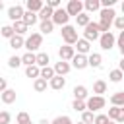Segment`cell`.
I'll return each mask as SVG.
<instances>
[{
	"label": "cell",
	"mask_w": 124,
	"mask_h": 124,
	"mask_svg": "<svg viewBox=\"0 0 124 124\" xmlns=\"http://www.w3.org/2000/svg\"><path fill=\"white\" fill-rule=\"evenodd\" d=\"M99 16H101V21L97 23L99 33H108V31H110V25H112V19L116 17V12H114L112 8H107V10H103V8H101Z\"/></svg>",
	"instance_id": "6da1fadb"
},
{
	"label": "cell",
	"mask_w": 124,
	"mask_h": 124,
	"mask_svg": "<svg viewBox=\"0 0 124 124\" xmlns=\"http://www.w3.org/2000/svg\"><path fill=\"white\" fill-rule=\"evenodd\" d=\"M105 97H97V95H93V97H87V101H85V110H89V112H97V110H101V108H105Z\"/></svg>",
	"instance_id": "7a4b0ae2"
},
{
	"label": "cell",
	"mask_w": 124,
	"mask_h": 124,
	"mask_svg": "<svg viewBox=\"0 0 124 124\" xmlns=\"http://www.w3.org/2000/svg\"><path fill=\"white\" fill-rule=\"evenodd\" d=\"M83 29H85V31H83V39H85L87 43H91V41H99L101 33H99V27H97L95 21H89Z\"/></svg>",
	"instance_id": "3957f363"
},
{
	"label": "cell",
	"mask_w": 124,
	"mask_h": 124,
	"mask_svg": "<svg viewBox=\"0 0 124 124\" xmlns=\"http://www.w3.org/2000/svg\"><path fill=\"white\" fill-rule=\"evenodd\" d=\"M62 39H64V43L66 45H76V41H78V31H76V27L74 25H64L62 27Z\"/></svg>",
	"instance_id": "277c9868"
},
{
	"label": "cell",
	"mask_w": 124,
	"mask_h": 124,
	"mask_svg": "<svg viewBox=\"0 0 124 124\" xmlns=\"http://www.w3.org/2000/svg\"><path fill=\"white\" fill-rule=\"evenodd\" d=\"M41 43H43V35H41V33H31V35L25 39L23 46L27 48V52H33V50H37V48L41 46Z\"/></svg>",
	"instance_id": "5b68a950"
},
{
	"label": "cell",
	"mask_w": 124,
	"mask_h": 124,
	"mask_svg": "<svg viewBox=\"0 0 124 124\" xmlns=\"http://www.w3.org/2000/svg\"><path fill=\"white\" fill-rule=\"evenodd\" d=\"M68 19H70V16L66 14V10L64 8H58V10H54L52 12V17H50V21H52V25H68Z\"/></svg>",
	"instance_id": "8992f818"
},
{
	"label": "cell",
	"mask_w": 124,
	"mask_h": 124,
	"mask_svg": "<svg viewBox=\"0 0 124 124\" xmlns=\"http://www.w3.org/2000/svg\"><path fill=\"white\" fill-rule=\"evenodd\" d=\"M107 118L112 120V122H116V124H122L124 122V107H110Z\"/></svg>",
	"instance_id": "52a82bcc"
},
{
	"label": "cell",
	"mask_w": 124,
	"mask_h": 124,
	"mask_svg": "<svg viewBox=\"0 0 124 124\" xmlns=\"http://www.w3.org/2000/svg\"><path fill=\"white\" fill-rule=\"evenodd\" d=\"M114 41H116V37L108 31V33H101V37H99V45H101V48L103 50H110L112 46H114Z\"/></svg>",
	"instance_id": "ba28073f"
},
{
	"label": "cell",
	"mask_w": 124,
	"mask_h": 124,
	"mask_svg": "<svg viewBox=\"0 0 124 124\" xmlns=\"http://www.w3.org/2000/svg\"><path fill=\"white\" fill-rule=\"evenodd\" d=\"M64 10H66L68 16H79V14L83 12V2H79V0H70Z\"/></svg>",
	"instance_id": "9c48e42d"
},
{
	"label": "cell",
	"mask_w": 124,
	"mask_h": 124,
	"mask_svg": "<svg viewBox=\"0 0 124 124\" xmlns=\"http://www.w3.org/2000/svg\"><path fill=\"white\" fill-rule=\"evenodd\" d=\"M23 6H19V4H16V6H10L8 8V17L12 19V21H21V17H23Z\"/></svg>",
	"instance_id": "30bf717a"
},
{
	"label": "cell",
	"mask_w": 124,
	"mask_h": 124,
	"mask_svg": "<svg viewBox=\"0 0 124 124\" xmlns=\"http://www.w3.org/2000/svg\"><path fill=\"white\" fill-rule=\"evenodd\" d=\"M52 70H54V76H66L70 70H72V66H70V62H64V60H60V62H56L54 66H52Z\"/></svg>",
	"instance_id": "8fae6325"
},
{
	"label": "cell",
	"mask_w": 124,
	"mask_h": 124,
	"mask_svg": "<svg viewBox=\"0 0 124 124\" xmlns=\"http://www.w3.org/2000/svg\"><path fill=\"white\" fill-rule=\"evenodd\" d=\"M74 54H76V50H74V46H70V45H64V46L58 48V56H60V60H64V62L72 60Z\"/></svg>",
	"instance_id": "7c38bea8"
},
{
	"label": "cell",
	"mask_w": 124,
	"mask_h": 124,
	"mask_svg": "<svg viewBox=\"0 0 124 124\" xmlns=\"http://www.w3.org/2000/svg\"><path fill=\"white\" fill-rule=\"evenodd\" d=\"M70 66H74L76 70H83V68H87V56H83V54H74Z\"/></svg>",
	"instance_id": "4fadbf2b"
},
{
	"label": "cell",
	"mask_w": 124,
	"mask_h": 124,
	"mask_svg": "<svg viewBox=\"0 0 124 124\" xmlns=\"http://www.w3.org/2000/svg\"><path fill=\"white\" fill-rule=\"evenodd\" d=\"M78 48V54H83V56H87V52L91 50V43H87L85 39H78L76 41V46H74V50Z\"/></svg>",
	"instance_id": "5bb4252c"
},
{
	"label": "cell",
	"mask_w": 124,
	"mask_h": 124,
	"mask_svg": "<svg viewBox=\"0 0 124 124\" xmlns=\"http://www.w3.org/2000/svg\"><path fill=\"white\" fill-rule=\"evenodd\" d=\"M16 97H17V93H16V89H6V91H2L0 93V99H2V103L4 105H12L14 101H16Z\"/></svg>",
	"instance_id": "9a60e30c"
},
{
	"label": "cell",
	"mask_w": 124,
	"mask_h": 124,
	"mask_svg": "<svg viewBox=\"0 0 124 124\" xmlns=\"http://www.w3.org/2000/svg\"><path fill=\"white\" fill-rule=\"evenodd\" d=\"M101 62H103V56L99 52H91L87 56V66H91V68H101Z\"/></svg>",
	"instance_id": "2e32d148"
},
{
	"label": "cell",
	"mask_w": 124,
	"mask_h": 124,
	"mask_svg": "<svg viewBox=\"0 0 124 124\" xmlns=\"http://www.w3.org/2000/svg\"><path fill=\"white\" fill-rule=\"evenodd\" d=\"M43 6H45L43 0H27V2H25L27 12H33V14H39V10H41Z\"/></svg>",
	"instance_id": "e0dca14e"
},
{
	"label": "cell",
	"mask_w": 124,
	"mask_h": 124,
	"mask_svg": "<svg viewBox=\"0 0 124 124\" xmlns=\"http://www.w3.org/2000/svg\"><path fill=\"white\" fill-rule=\"evenodd\" d=\"M21 21H23V25L29 29L31 25H35V23H37V14H33V12H23Z\"/></svg>",
	"instance_id": "ac0fdd59"
},
{
	"label": "cell",
	"mask_w": 124,
	"mask_h": 124,
	"mask_svg": "<svg viewBox=\"0 0 124 124\" xmlns=\"http://www.w3.org/2000/svg\"><path fill=\"white\" fill-rule=\"evenodd\" d=\"M48 62H50V58H48L46 52L35 54V66H37V68H45V66H48Z\"/></svg>",
	"instance_id": "d6986e66"
},
{
	"label": "cell",
	"mask_w": 124,
	"mask_h": 124,
	"mask_svg": "<svg viewBox=\"0 0 124 124\" xmlns=\"http://www.w3.org/2000/svg\"><path fill=\"white\" fill-rule=\"evenodd\" d=\"M74 99L76 101H85L87 99V87L85 85H76L74 87Z\"/></svg>",
	"instance_id": "ffe728a7"
},
{
	"label": "cell",
	"mask_w": 124,
	"mask_h": 124,
	"mask_svg": "<svg viewBox=\"0 0 124 124\" xmlns=\"http://www.w3.org/2000/svg\"><path fill=\"white\" fill-rule=\"evenodd\" d=\"M105 91H107V81H105V79H97V81L93 83V93H95L97 97H103Z\"/></svg>",
	"instance_id": "44dd1931"
},
{
	"label": "cell",
	"mask_w": 124,
	"mask_h": 124,
	"mask_svg": "<svg viewBox=\"0 0 124 124\" xmlns=\"http://www.w3.org/2000/svg\"><path fill=\"white\" fill-rule=\"evenodd\" d=\"M48 85H50L52 89L60 91V89H64V85H66V79H64V78H60V76H54V78L48 81Z\"/></svg>",
	"instance_id": "7402d4cb"
},
{
	"label": "cell",
	"mask_w": 124,
	"mask_h": 124,
	"mask_svg": "<svg viewBox=\"0 0 124 124\" xmlns=\"http://www.w3.org/2000/svg\"><path fill=\"white\" fill-rule=\"evenodd\" d=\"M52 12H54V10H50L48 6H43V8L39 10V14H37V19L46 21V19H50V17H52Z\"/></svg>",
	"instance_id": "603a6c76"
},
{
	"label": "cell",
	"mask_w": 124,
	"mask_h": 124,
	"mask_svg": "<svg viewBox=\"0 0 124 124\" xmlns=\"http://www.w3.org/2000/svg\"><path fill=\"white\" fill-rule=\"evenodd\" d=\"M39 78H41V79H45V81H50V79L54 78V70H52L50 66H45V68H41Z\"/></svg>",
	"instance_id": "cb8c5ba5"
},
{
	"label": "cell",
	"mask_w": 124,
	"mask_h": 124,
	"mask_svg": "<svg viewBox=\"0 0 124 124\" xmlns=\"http://www.w3.org/2000/svg\"><path fill=\"white\" fill-rule=\"evenodd\" d=\"M12 29H14V35H19V37H23L27 33V27L23 25V21H14L12 23Z\"/></svg>",
	"instance_id": "d4e9b609"
},
{
	"label": "cell",
	"mask_w": 124,
	"mask_h": 124,
	"mask_svg": "<svg viewBox=\"0 0 124 124\" xmlns=\"http://www.w3.org/2000/svg\"><path fill=\"white\" fill-rule=\"evenodd\" d=\"M110 103H112V107H124V91H116L110 97Z\"/></svg>",
	"instance_id": "484cf974"
},
{
	"label": "cell",
	"mask_w": 124,
	"mask_h": 124,
	"mask_svg": "<svg viewBox=\"0 0 124 124\" xmlns=\"http://www.w3.org/2000/svg\"><path fill=\"white\" fill-rule=\"evenodd\" d=\"M83 8H85L87 12H97V10H101L99 0H85V2H83Z\"/></svg>",
	"instance_id": "4316f807"
},
{
	"label": "cell",
	"mask_w": 124,
	"mask_h": 124,
	"mask_svg": "<svg viewBox=\"0 0 124 124\" xmlns=\"http://www.w3.org/2000/svg\"><path fill=\"white\" fill-rule=\"evenodd\" d=\"M23 43H25V39H23V37H19V35H14V37L10 39V46H12V48H16V50H17V48H21V46H23Z\"/></svg>",
	"instance_id": "83f0119b"
},
{
	"label": "cell",
	"mask_w": 124,
	"mask_h": 124,
	"mask_svg": "<svg viewBox=\"0 0 124 124\" xmlns=\"http://www.w3.org/2000/svg\"><path fill=\"white\" fill-rule=\"evenodd\" d=\"M21 58V64H25V66H35V52H25L23 56H19Z\"/></svg>",
	"instance_id": "f1b7e54d"
},
{
	"label": "cell",
	"mask_w": 124,
	"mask_h": 124,
	"mask_svg": "<svg viewBox=\"0 0 124 124\" xmlns=\"http://www.w3.org/2000/svg\"><path fill=\"white\" fill-rule=\"evenodd\" d=\"M122 78H124V74H122V70H110V74H108V79L112 81V83H118V81H122Z\"/></svg>",
	"instance_id": "f546056e"
},
{
	"label": "cell",
	"mask_w": 124,
	"mask_h": 124,
	"mask_svg": "<svg viewBox=\"0 0 124 124\" xmlns=\"http://www.w3.org/2000/svg\"><path fill=\"white\" fill-rule=\"evenodd\" d=\"M89 21H91V19H89V14H85V12H81L79 16H76V23H78L79 27H85Z\"/></svg>",
	"instance_id": "4dcf8cb0"
},
{
	"label": "cell",
	"mask_w": 124,
	"mask_h": 124,
	"mask_svg": "<svg viewBox=\"0 0 124 124\" xmlns=\"http://www.w3.org/2000/svg\"><path fill=\"white\" fill-rule=\"evenodd\" d=\"M33 89H35L37 93H43V91L46 89V81H45V79H41V78H37V79L33 81Z\"/></svg>",
	"instance_id": "1f68e13d"
},
{
	"label": "cell",
	"mask_w": 124,
	"mask_h": 124,
	"mask_svg": "<svg viewBox=\"0 0 124 124\" xmlns=\"http://www.w3.org/2000/svg\"><path fill=\"white\" fill-rule=\"evenodd\" d=\"M52 29H54V25H52V21H50V19L41 21V35H43V33H45V35H48Z\"/></svg>",
	"instance_id": "d6a6232c"
},
{
	"label": "cell",
	"mask_w": 124,
	"mask_h": 124,
	"mask_svg": "<svg viewBox=\"0 0 124 124\" xmlns=\"http://www.w3.org/2000/svg\"><path fill=\"white\" fill-rule=\"evenodd\" d=\"M39 72H41V68H37V66H27L25 68V76L27 78H39Z\"/></svg>",
	"instance_id": "836d02e7"
},
{
	"label": "cell",
	"mask_w": 124,
	"mask_h": 124,
	"mask_svg": "<svg viewBox=\"0 0 124 124\" xmlns=\"http://www.w3.org/2000/svg\"><path fill=\"white\" fill-rule=\"evenodd\" d=\"M0 37L12 39V37H14V29H12V25H4V27L0 29Z\"/></svg>",
	"instance_id": "e575fe53"
},
{
	"label": "cell",
	"mask_w": 124,
	"mask_h": 124,
	"mask_svg": "<svg viewBox=\"0 0 124 124\" xmlns=\"http://www.w3.org/2000/svg\"><path fill=\"white\" fill-rule=\"evenodd\" d=\"M16 120H17V124H25V122H29V120H31V116H29L25 110H21V112H17Z\"/></svg>",
	"instance_id": "d590c367"
},
{
	"label": "cell",
	"mask_w": 124,
	"mask_h": 124,
	"mask_svg": "<svg viewBox=\"0 0 124 124\" xmlns=\"http://www.w3.org/2000/svg\"><path fill=\"white\" fill-rule=\"evenodd\" d=\"M93 118H95L93 112H89V110H83L81 112V122L83 124H93Z\"/></svg>",
	"instance_id": "8d00e7d4"
},
{
	"label": "cell",
	"mask_w": 124,
	"mask_h": 124,
	"mask_svg": "<svg viewBox=\"0 0 124 124\" xmlns=\"http://www.w3.org/2000/svg\"><path fill=\"white\" fill-rule=\"evenodd\" d=\"M8 66L10 68H19L21 66V58L19 56H10L8 58Z\"/></svg>",
	"instance_id": "74e56055"
},
{
	"label": "cell",
	"mask_w": 124,
	"mask_h": 124,
	"mask_svg": "<svg viewBox=\"0 0 124 124\" xmlns=\"http://www.w3.org/2000/svg\"><path fill=\"white\" fill-rule=\"evenodd\" d=\"M72 108H74L76 112H83V110H85V101H76V99H74Z\"/></svg>",
	"instance_id": "f35d334b"
},
{
	"label": "cell",
	"mask_w": 124,
	"mask_h": 124,
	"mask_svg": "<svg viewBox=\"0 0 124 124\" xmlns=\"http://www.w3.org/2000/svg\"><path fill=\"white\" fill-rule=\"evenodd\" d=\"M114 45H118V48H120V52L124 54V31H120V33H118V37H116V41H114Z\"/></svg>",
	"instance_id": "ab89813d"
},
{
	"label": "cell",
	"mask_w": 124,
	"mask_h": 124,
	"mask_svg": "<svg viewBox=\"0 0 124 124\" xmlns=\"http://www.w3.org/2000/svg\"><path fill=\"white\" fill-rule=\"evenodd\" d=\"M12 120V114L8 110H0V124H10Z\"/></svg>",
	"instance_id": "60d3db41"
},
{
	"label": "cell",
	"mask_w": 124,
	"mask_h": 124,
	"mask_svg": "<svg viewBox=\"0 0 124 124\" xmlns=\"http://www.w3.org/2000/svg\"><path fill=\"white\" fill-rule=\"evenodd\" d=\"M112 23H114V27H116V29L124 31V17H122V16H116V17L112 19Z\"/></svg>",
	"instance_id": "b9f144b4"
},
{
	"label": "cell",
	"mask_w": 124,
	"mask_h": 124,
	"mask_svg": "<svg viewBox=\"0 0 124 124\" xmlns=\"http://www.w3.org/2000/svg\"><path fill=\"white\" fill-rule=\"evenodd\" d=\"M93 124H108V118H107V114H97V116L93 118Z\"/></svg>",
	"instance_id": "7bdbcfd3"
},
{
	"label": "cell",
	"mask_w": 124,
	"mask_h": 124,
	"mask_svg": "<svg viewBox=\"0 0 124 124\" xmlns=\"http://www.w3.org/2000/svg\"><path fill=\"white\" fill-rule=\"evenodd\" d=\"M6 89H8V81H6V78H0V93Z\"/></svg>",
	"instance_id": "ee69618b"
},
{
	"label": "cell",
	"mask_w": 124,
	"mask_h": 124,
	"mask_svg": "<svg viewBox=\"0 0 124 124\" xmlns=\"http://www.w3.org/2000/svg\"><path fill=\"white\" fill-rule=\"evenodd\" d=\"M48 124H64V116H56L52 122H48Z\"/></svg>",
	"instance_id": "f6af8a7d"
},
{
	"label": "cell",
	"mask_w": 124,
	"mask_h": 124,
	"mask_svg": "<svg viewBox=\"0 0 124 124\" xmlns=\"http://www.w3.org/2000/svg\"><path fill=\"white\" fill-rule=\"evenodd\" d=\"M64 124H74V122L70 120V116H64Z\"/></svg>",
	"instance_id": "bcb514c9"
},
{
	"label": "cell",
	"mask_w": 124,
	"mask_h": 124,
	"mask_svg": "<svg viewBox=\"0 0 124 124\" xmlns=\"http://www.w3.org/2000/svg\"><path fill=\"white\" fill-rule=\"evenodd\" d=\"M39 124H48V120H46V118H43V120H41Z\"/></svg>",
	"instance_id": "7dc6e473"
},
{
	"label": "cell",
	"mask_w": 124,
	"mask_h": 124,
	"mask_svg": "<svg viewBox=\"0 0 124 124\" xmlns=\"http://www.w3.org/2000/svg\"><path fill=\"white\" fill-rule=\"evenodd\" d=\"M2 10H4V4H2V2H0V12H2Z\"/></svg>",
	"instance_id": "c3c4849f"
},
{
	"label": "cell",
	"mask_w": 124,
	"mask_h": 124,
	"mask_svg": "<svg viewBox=\"0 0 124 124\" xmlns=\"http://www.w3.org/2000/svg\"><path fill=\"white\" fill-rule=\"evenodd\" d=\"M108 124H116V122H112V120H108Z\"/></svg>",
	"instance_id": "681fc988"
},
{
	"label": "cell",
	"mask_w": 124,
	"mask_h": 124,
	"mask_svg": "<svg viewBox=\"0 0 124 124\" xmlns=\"http://www.w3.org/2000/svg\"><path fill=\"white\" fill-rule=\"evenodd\" d=\"M25 124H33V122H31V120H29V122H25Z\"/></svg>",
	"instance_id": "f907efd6"
},
{
	"label": "cell",
	"mask_w": 124,
	"mask_h": 124,
	"mask_svg": "<svg viewBox=\"0 0 124 124\" xmlns=\"http://www.w3.org/2000/svg\"><path fill=\"white\" fill-rule=\"evenodd\" d=\"M78 124H83V122H78Z\"/></svg>",
	"instance_id": "816d5d0a"
}]
</instances>
